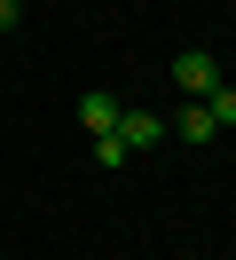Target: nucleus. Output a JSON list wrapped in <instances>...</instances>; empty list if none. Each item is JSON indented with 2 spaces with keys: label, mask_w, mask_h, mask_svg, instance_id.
<instances>
[{
  "label": "nucleus",
  "mask_w": 236,
  "mask_h": 260,
  "mask_svg": "<svg viewBox=\"0 0 236 260\" xmlns=\"http://www.w3.org/2000/svg\"><path fill=\"white\" fill-rule=\"evenodd\" d=\"M165 79L181 87L189 103H205V95H213V87H228V79H220V63H213V55H205V48H181V55H173V71H165Z\"/></svg>",
  "instance_id": "f257e3e1"
},
{
  "label": "nucleus",
  "mask_w": 236,
  "mask_h": 260,
  "mask_svg": "<svg viewBox=\"0 0 236 260\" xmlns=\"http://www.w3.org/2000/svg\"><path fill=\"white\" fill-rule=\"evenodd\" d=\"M110 134H118V142H126V158H134V150H157V142H165V118H157V111H142V103H126Z\"/></svg>",
  "instance_id": "f03ea898"
},
{
  "label": "nucleus",
  "mask_w": 236,
  "mask_h": 260,
  "mask_svg": "<svg viewBox=\"0 0 236 260\" xmlns=\"http://www.w3.org/2000/svg\"><path fill=\"white\" fill-rule=\"evenodd\" d=\"M118 111H126L118 95H79V126H87V134H110V126H118Z\"/></svg>",
  "instance_id": "7ed1b4c3"
},
{
  "label": "nucleus",
  "mask_w": 236,
  "mask_h": 260,
  "mask_svg": "<svg viewBox=\"0 0 236 260\" xmlns=\"http://www.w3.org/2000/svg\"><path fill=\"white\" fill-rule=\"evenodd\" d=\"M165 134H181V142H197V150H205V142H213L220 126H213V111H205V103H181V118H173Z\"/></svg>",
  "instance_id": "20e7f679"
},
{
  "label": "nucleus",
  "mask_w": 236,
  "mask_h": 260,
  "mask_svg": "<svg viewBox=\"0 0 236 260\" xmlns=\"http://www.w3.org/2000/svg\"><path fill=\"white\" fill-rule=\"evenodd\" d=\"M205 111H213V126H236V87H213V95H205Z\"/></svg>",
  "instance_id": "39448f33"
},
{
  "label": "nucleus",
  "mask_w": 236,
  "mask_h": 260,
  "mask_svg": "<svg viewBox=\"0 0 236 260\" xmlns=\"http://www.w3.org/2000/svg\"><path fill=\"white\" fill-rule=\"evenodd\" d=\"M16 24H24V8H16V0H0V32H16Z\"/></svg>",
  "instance_id": "423d86ee"
}]
</instances>
